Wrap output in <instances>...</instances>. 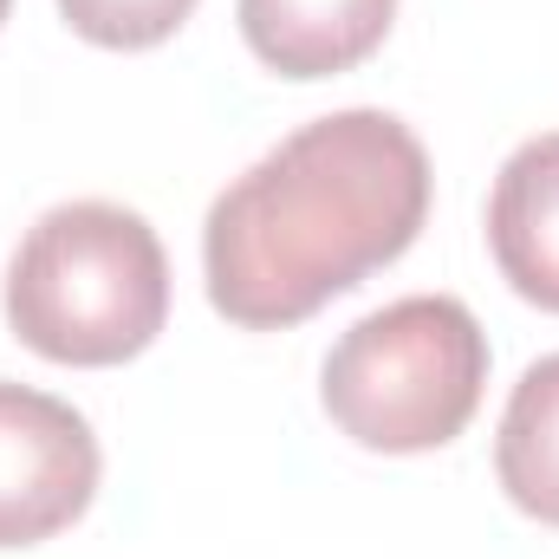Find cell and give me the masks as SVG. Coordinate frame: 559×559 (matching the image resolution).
Wrapping results in <instances>:
<instances>
[{"instance_id":"1","label":"cell","mask_w":559,"mask_h":559,"mask_svg":"<svg viewBox=\"0 0 559 559\" xmlns=\"http://www.w3.org/2000/svg\"><path fill=\"white\" fill-rule=\"evenodd\" d=\"M429 156L391 111L312 118L235 176L202 222V274L222 319L280 332L391 267L423 235Z\"/></svg>"},{"instance_id":"2","label":"cell","mask_w":559,"mask_h":559,"mask_svg":"<svg viewBox=\"0 0 559 559\" xmlns=\"http://www.w3.org/2000/svg\"><path fill=\"white\" fill-rule=\"evenodd\" d=\"M169 319V261L156 228L118 202H59L46 209L13 267L7 325L26 352L52 365H124L150 352Z\"/></svg>"},{"instance_id":"3","label":"cell","mask_w":559,"mask_h":559,"mask_svg":"<svg viewBox=\"0 0 559 559\" xmlns=\"http://www.w3.org/2000/svg\"><path fill=\"white\" fill-rule=\"evenodd\" d=\"M488 332L449 293H411L365 312L325 358L319 397L358 449L423 455L455 442L481 411Z\"/></svg>"},{"instance_id":"4","label":"cell","mask_w":559,"mask_h":559,"mask_svg":"<svg viewBox=\"0 0 559 559\" xmlns=\"http://www.w3.org/2000/svg\"><path fill=\"white\" fill-rule=\"evenodd\" d=\"M105 455L72 404L0 378V547L66 534L98 495Z\"/></svg>"},{"instance_id":"5","label":"cell","mask_w":559,"mask_h":559,"mask_svg":"<svg viewBox=\"0 0 559 559\" xmlns=\"http://www.w3.org/2000/svg\"><path fill=\"white\" fill-rule=\"evenodd\" d=\"M235 13L267 72L332 79V72L365 66L384 46L397 0H241Z\"/></svg>"},{"instance_id":"6","label":"cell","mask_w":559,"mask_h":559,"mask_svg":"<svg viewBox=\"0 0 559 559\" xmlns=\"http://www.w3.org/2000/svg\"><path fill=\"white\" fill-rule=\"evenodd\" d=\"M488 248L521 299L559 312V131L527 138L501 163L488 195Z\"/></svg>"},{"instance_id":"7","label":"cell","mask_w":559,"mask_h":559,"mask_svg":"<svg viewBox=\"0 0 559 559\" xmlns=\"http://www.w3.org/2000/svg\"><path fill=\"white\" fill-rule=\"evenodd\" d=\"M495 475L521 514L559 527V352L521 371L495 436Z\"/></svg>"},{"instance_id":"8","label":"cell","mask_w":559,"mask_h":559,"mask_svg":"<svg viewBox=\"0 0 559 559\" xmlns=\"http://www.w3.org/2000/svg\"><path fill=\"white\" fill-rule=\"evenodd\" d=\"M66 26L92 46H111V52H143V46H163L189 13L195 0H59Z\"/></svg>"},{"instance_id":"9","label":"cell","mask_w":559,"mask_h":559,"mask_svg":"<svg viewBox=\"0 0 559 559\" xmlns=\"http://www.w3.org/2000/svg\"><path fill=\"white\" fill-rule=\"evenodd\" d=\"M7 7H13V0H0V20H7Z\"/></svg>"}]
</instances>
